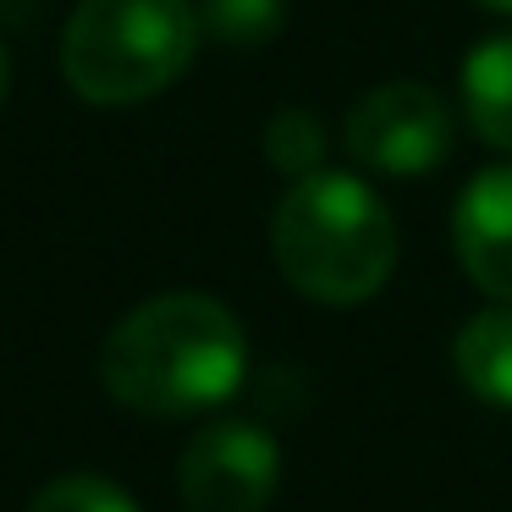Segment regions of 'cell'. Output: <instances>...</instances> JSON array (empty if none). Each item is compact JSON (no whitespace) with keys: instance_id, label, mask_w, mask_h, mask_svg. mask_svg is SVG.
I'll list each match as a JSON object with an SVG mask.
<instances>
[{"instance_id":"obj_1","label":"cell","mask_w":512,"mask_h":512,"mask_svg":"<svg viewBox=\"0 0 512 512\" xmlns=\"http://www.w3.org/2000/svg\"><path fill=\"white\" fill-rule=\"evenodd\" d=\"M248 375V331L210 292H160L127 309L100 347L111 402L149 419H188L237 397Z\"/></svg>"},{"instance_id":"obj_2","label":"cell","mask_w":512,"mask_h":512,"mask_svg":"<svg viewBox=\"0 0 512 512\" xmlns=\"http://www.w3.org/2000/svg\"><path fill=\"white\" fill-rule=\"evenodd\" d=\"M270 248L303 298L347 309L386 287L397 265V226L391 210L364 177L353 171H309L287 182L270 221Z\"/></svg>"},{"instance_id":"obj_3","label":"cell","mask_w":512,"mask_h":512,"mask_svg":"<svg viewBox=\"0 0 512 512\" xmlns=\"http://www.w3.org/2000/svg\"><path fill=\"white\" fill-rule=\"evenodd\" d=\"M193 0H78L61 28V78L89 105H138L182 78L199 56Z\"/></svg>"},{"instance_id":"obj_4","label":"cell","mask_w":512,"mask_h":512,"mask_svg":"<svg viewBox=\"0 0 512 512\" xmlns=\"http://www.w3.org/2000/svg\"><path fill=\"white\" fill-rule=\"evenodd\" d=\"M342 144L375 177L413 182L446 166V155L457 144V122L435 89L397 78V83H380V89L358 94V105L342 122Z\"/></svg>"},{"instance_id":"obj_5","label":"cell","mask_w":512,"mask_h":512,"mask_svg":"<svg viewBox=\"0 0 512 512\" xmlns=\"http://www.w3.org/2000/svg\"><path fill=\"white\" fill-rule=\"evenodd\" d=\"M177 485L188 512H265L281 485V446L265 424H210L182 452Z\"/></svg>"},{"instance_id":"obj_6","label":"cell","mask_w":512,"mask_h":512,"mask_svg":"<svg viewBox=\"0 0 512 512\" xmlns=\"http://www.w3.org/2000/svg\"><path fill=\"white\" fill-rule=\"evenodd\" d=\"M452 248L485 298L512 303V166H485L457 193Z\"/></svg>"},{"instance_id":"obj_7","label":"cell","mask_w":512,"mask_h":512,"mask_svg":"<svg viewBox=\"0 0 512 512\" xmlns=\"http://www.w3.org/2000/svg\"><path fill=\"white\" fill-rule=\"evenodd\" d=\"M452 369L485 408H512V303L468 314L452 336Z\"/></svg>"},{"instance_id":"obj_8","label":"cell","mask_w":512,"mask_h":512,"mask_svg":"<svg viewBox=\"0 0 512 512\" xmlns=\"http://www.w3.org/2000/svg\"><path fill=\"white\" fill-rule=\"evenodd\" d=\"M463 111L490 149L512 155V34H490L463 61Z\"/></svg>"},{"instance_id":"obj_9","label":"cell","mask_w":512,"mask_h":512,"mask_svg":"<svg viewBox=\"0 0 512 512\" xmlns=\"http://www.w3.org/2000/svg\"><path fill=\"white\" fill-rule=\"evenodd\" d=\"M325 149H331V133H325V122L314 111L287 105V111L270 116V127H265V160L287 182L309 177V171H325Z\"/></svg>"},{"instance_id":"obj_10","label":"cell","mask_w":512,"mask_h":512,"mask_svg":"<svg viewBox=\"0 0 512 512\" xmlns=\"http://www.w3.org/2000/svg\"><path fill=\"white\" fill-rule=\"evenodd\" d=\"M199 23H204V34H215L232 50H259L281 34L287 0H204Z\"/></svg>"},{"instance_id":"obj_11","label":"cell","mask_w":512,"mask_h":512,"mask_svg":"<svg viewBox=\"0 0 512 512\" xmlns=\"http://www.w3.org/2000/svg\"><path fill=\"white\" fill-rule=\"evenodd\" d=\"M28 512H138V501L105 474H56L34 490Z\"/></svg>"},{"instance_id":"obj_12","label":"cell","mask_w":512,"mask_h":512,"mask_svg":"<svg viewBox=\"0 0 512 512\" xmlns=\"http://www.w3.org/2000/svg\"><path fill=\"white\" fill-rule=\"evenodd\" d=\"M6 83H12V61H6V45H0V100H6Z\"/></svg>"},{"instance_id":"obj_13","label":"cell","mask_w":512,"mask_h":512,"mask_svg":"<svg viewBox=\"0 0 512 512\" xmlns=\"http://www.w3.org/2000/svg\"><path fill=\"white\" fill-rule=\"evenodd\" d=\"M490 12H512V0H485Z\"/></svg>"}]
</instances>
